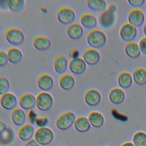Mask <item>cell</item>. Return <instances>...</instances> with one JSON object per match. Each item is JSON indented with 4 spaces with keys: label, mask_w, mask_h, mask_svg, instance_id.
<instances>
[{
    "label": "cell",
    "mask_w": 146,
    "mask_h": 146,
    "mask_svg": "<svg viewBox=\"0 0 146 146\" xmlns=\"http://www.w3.org/2000/svg\"><path fill=\"white\" fill-rule=\"evenodd\" d=\"M88 7L94 11H102L106 7V2L104 0H88L87 1Z\"/></svg>",
    "instance_id": "cell-31"
},
{
    "label": "cell",
    "mask_w": 146,
    "mask_h": 146,
    "mask_svg": "<svg viewBox=\"0 0 146 146\" xmlns=\"http://www.w3.org/2000/svg\"><path fill=\"white\" fill-rule=\"evenodd\" d=\"M134 82L140 86L146 84V70L143 68H136L133 73Z\"/></svg>",
    "instance_id": "cell-29"
},
{
    "label": "cell",
    "mask_w": 146,
    "mask_h": 146,
    "mask_svg": "<svg viewBox=\"0 0 146 146\" xmlns=\"http://www.w3.org/2000/svg\"><path fill=\"white\" fill-rule=\"evenodd\" d=\"M7 128L6 124L2 121L0 120V134L3 133L7 130Z\"/></svg>",
    "instance_id": "cell-41"
},
{
    "label": "cell",
    "mask_w": 146,
    "mask_h": 146,
    "mask_svg": "<svg viewBox=\"0 0 146 146\" xmlns=\"http://www.w3.org/2000/svg\"><path fill=\"white\" fill-rule=\"evenodd\" d=\"M54 79L51 75L47 74H43L39 76L37 79V86L38 88L46 92L51 90L54 87Z\"/></svg>",
    "instance_id": "cell-14"
},
{
    "label": "cell",
    "mask_w": 146,
    "mask_h": 146,
    "mask_svg": "<svg viewBox=\"0 0 146 146\" xmlns=\"http://www.w3.org/2000/svg\"><path fill=\"white\" fill-rule=\"evenodd\" d=\"M117 82L121 88H128L132 84V78L128 72H122L118 76Z\"/></svg>",
    "instance_id": "cell-28"
},
{
    "label": "cell",
    "mask_w": 146,
    "mask_h": 146,
    "mask_svg": "<svg viewBox=\"0 0 146 146\" xmlns=\"http://www.w3.org/2000/svg\"><path fill=\"white\" fill-rule=\"evenodd\" d=\"M143 31H144V33L145 35H146V23H145V25H144V27H143Z\"/></svg>",
    "instance_id": "cell-43"
},
{
    "label": "cell",
    "mask_w": 146,
    "mask_h": 146,
    "mask_svg": "<svg viewBox=\"0 0 146 146\" xmlns=\"http://www.w3.org/2000/svg\"><path fill=\"white\" fill-rule=\"evenodd\" d=\"M10 82L5 76H0V95H3L7 92L10 90Z\"/></svg>",
    "instance_id": "cell-34"
},
{
    "label": "cell",
    "mask_w": 146,
    "mask_h": 146,
    "mask_svg": "<svg viewBox=\"0 0 146 146\" xmlns=\"http://www.w3.org/2000/svg\"><path fill=\"white\" fill-rule=\"evenodd\" d=\"M128 20V23L133 26L136 27L140 26L144 21V13L140 9H133L129 13Z\"/></svg>",
    "instance_id": "cell-12"
},
{
    "label": "cell",
    "mask_w": 146,
    "mask_h": 146,
    "mask_svg": "<svg viewBox=\"0 0 146 146\" xmlns=\"http://www.w3.org/2000/svg\"><path fill=\"white\" fill-rule=\"evenodd\" d=\"M122 146H135V145L133 144H132V143L128 142V143H124Z\"/></svg>",
    "instance_id": "cell-42"
},
{
    "label": "cell",
    "mask_w": 146,
    "mask_h": 146,
    "mask_svg": "<svg viewBox=\"0 0 146 146\" xmlns=\"http://www.w3.org/2000/svg\"><path fill=\"white\" fill-rule=\"evenodd\" d=\"M9 59L7 54L2 51L0 50V67H3L8 64Z\"/></svg>",
    "instance_id": "cell-35"
},
{
    "label": "cell",
    "mask_w": 146,
    "mask_h": 146,
    "mask_svg": "<svg viewBox=\"0 0 146 146\" xmlns=\"http://www.w3.org/2000/svg\"><path fill=\"white\" fill-rule=\"evenodd\" d=\"M48 123V119L46 117H42L37 118L35 124L39 128L45 127V126Z\"/></svg>",
    "instance_id": "cell-36"
},
{
    "label": "cell",
    "mask_w": 146,
    "mask_h": 146,
    "mask_svg": "<svg viewBox=\"0 0 146 146\" xmlns=\"http://www.w3.org/2000/svg\"><path fill=\"white\" fill-rule=\"evenodd\" d=\"M106 41L107 37L105 33L99 29L91 30L87 35V43L95 49L103 47Z\"/></svg>",
    "instance_id": "cell-1"
},
{
    "label": "cell",
    "mask_w": 146,
    "mask_h": 146,
    "mask_svg": "<svg viewBox=\"0 0 146 146\" xmlns=\"http://www.w3.org/2000/svg\"><path fill=\"white\" fill-rule=\"evenodd\" d=\"M137 33L136 27L129 23L123 24L120 29V35L125 41L131 42L136 37Z\"/></svg>",
    "instance_id": "cell-11"
},
{
    "label": "cell",
    "mask_w": 146,
    "mask_h": 146,
    "mask_svg": "<svg viewBox=\"0 0 146 146\" xmlns=\"http://www.w3.org/2000/svg\"><path fill=\"white\" fill-rule=\"evenodd\" d=\"M24 146H39V144L35 139H31L30 140L27 141Z\"/></svg>",
    "instance_id": "cell-40"
},
{
    "label": "cell",
    "mask_w": 146,
    "mask_h": 146,
    "mask_svg": "<svg viewBox=\"0 0 146 146\" xmlns=\"http://www.w3.org/2000/svg\"><path fill=\"white\" fill-rule=\"evenodd\" d=\"M101 100L100 92L95 89L88 90L84 95V101L90 106L94 107L97 106Z\"/></svg>",
    "instance_id": "cell-18"
},
{
    "label": "cell",
    "mask_w": 146,
    "mask_h": 146,
    "mask_svg": "<svg viewBox=\"0 0 146 146\" xmlns=\"http://www.w3.org/2000/svg\"><path fill=\"white\" fill-rule=\"evenodd\" d=\"M56 17L61 24L68 26L74 22L76 15L72 8L68 6H62L58 10Z\"/></svg>",
    "instance_id": "cell-5"
},
{
    "label": "cell",
    "mask_w": 146,
    "mask_h": 146,
    "mask_svg": "<svg viewBox=\"0 0 146 146\" xmlns=\"http://www.w3.org/2000/svg\"><path fill=\"white\" fill-rule=\"evenodd\" d=\"M68 67L67 58L62 55H57L54 61V68L55 71L59 74H64Z\"/></svg>",
    "instance_id": "cell-20"
},
{
    "label": "cell",
    "mask_w": 146,
    "mask_h": 146,
    "mask_svg": "<svg viewBox=\"0 0 146 146\" xmlns=\"http://www.w3.org/2000/svg\"><path fill=\"white\" fill-rule=\"evenodd\" d=\"M5 38L7 42L13 46H19L25 40V35L19 29L11 27L7 29L5 33Z\"/></svg>",
    "instance_id": "cell-3"
},
{
    "label": "cell",
    "mask_w": 146,
    "mask_h": 146,
    "mask_svg": "<svg viewBox=\"0 0 146 146\" xmlns=\"http://www.w3.org/2000/svg\"><path fill=\"white\" fill-rule=\"evenodd\" d=\"M88 119L90 124L94 128L101 127L104 121V119L103 115L96 111L91 112L89 115Z\"/></svg>",
    "instance_id": "cell-27"
},
{
    "label": "cell",
    "mask_w": 146,
    "mask_h": 146,
    "mask_svg": "<svg viewBox=\"0 0 146 146\" xmlns=\"http://www.w3.org/2000/svg\"><path fill=\"white\" fill-rule=\"evenodd\" d=\"M100 55L98 50L93 48L86 49L83 54V59L89 66H94L98 63Z\"/></svg>",
    "instance_id": "cell-13"
},
{
    "label": "cell",
    "mask_w": 146,
    "mask_h": 146,
    "mask_svg": "<svg viewBox=\"0 0 146 146\" xmlns=\"http://www.w3.org/2000/svg\"><path fill=\"white\" fill-rule=\"evenodd\" d=\"M34 128L30 124H25L20 127L18 132L19 139L23 141L30 140L35 134Z\"/></svg>",
    "instance_id": "cell-17"
},
{
    "label": "cell",
    "mask_w": 146,
    "mask_h": 146,
    "mask_svg": "<svg viewBox=\"0 0 146 146\" xmlns=\"http://www.w3.org/2000/svg\"><path fill=\"white\" fill-rule=\"evenodd\" d=\"M116 11V6L114 4H111L107 9L103 11L99 15V22L102 27L108 29L114 24Z\"/></svg>",
    "instance_id": "cell-2"
},
{
    "label": "cell",
    "mask_w": 146,
    "mask_h": 146,
    "mask_svg": "<svg viewBox=\"0 0 146 146\" xmlns=\"http://www.w3.org/2000/svg\"><path fill=\"white\" fill-rule=\"evenodd\" d=\"M34 48L40 51L48 50L51 46V40L45 36H36L33 40Z\"/></svg>",
    "instance_id": "cell-16"
},
{
    "label": "cell",
    "mask_w": 146,
    "mask_h": 146,
    "mask_svg": "<svg viewBox=\"0 0 146 146\" xmlns=\"http://www.w3.org/2000/svg\"><path fill=\"white\" fill-rule=\"evenodd\" d=\"M53 131L49 128L43 127L38 128L35 132L34 139L41 145H47L54 140Z\"/></svg>",
    "instance_id": "cell-4"
},
{
    "label": "cell",
    "mask_w": 146,
    "mask_h": 146,
    "mask_svg": "<svg viewBox=\"0 0 146 146\" xmlns=\"http://www.w3.org/2000/svg\"><path fill=\"white\" fill-rule=\"evenodd\" d=\"M125 51L126 54L131 58H138L141 54V51L139 44L134 42H128L125 46Z\"/></svg>",
    "instance_id": "cell-25"
},
{
    "label": "cell",
    "mask_w": 146,
    "mask_h": 146,
    "mask_svg": "<svg viewBox=\"0 0 146 146\" xmlns=\"http://www.w3.org/2000/svg\"><path fill=\"white\" fill-rule=\"evenodd\" d=\"M53 104V98L47 92H40L36 97V106L41 111H49L52 107Z\"/></svg>",
    "instance_id": "cell-6"
},
{
    "label": "cell",
    "mask_w": 146,
    "mask_h": 146,
    "mask_svg": "<svg viewBox=\"0 0 146 146\" xmlns=\"http://www.w3.org/2000/svg\"><path fill=\"white\" fill-rule=\"evenodd\" d=\"M6 2L9 9L15 13L22 11L25 5L23 0H9Z\"/></svg>",
    "instance_id": "cell-30"
},
{
    "label": "cell",
    "mask_w": 146,
    "mask_h": 146,
    "mask_svg": "<svg viewBox=\"0 0 146 146\" xmlns=\"http://www.w3.org/2000/svg\"><path fill=\"white\" fill-rule=\"evenodd\" d=\"M59 84L62 90L66 91H70L75 85V80L71 74L65 73L60 76Z\"/></svg>",
    "instance_id": "cell-19"
},
{
    "label": "cell",
    "mask_w": 146,
    "mask_h": 146,
    "mask_svg": "<svg viewBox=\"0 0 146 146\" xmlns=\"http://www.w3.org/2000/svg\"><path fill=\"white\" fill-rule=\"evenodd\" d=\"M80 21L81 25L85 28L92 29L97 25V19L91 13H84L82 15Z\"/></svg>",
    "instance_id": "cell-23"
},
{
    "label": "cell",
    "mask_w": 146,
    "mask_h": 146,
    "mask_svg": "<svg viewBox=\"0 0 146 146\" xmlns=\"http://www.w3.org/2000/svg\"><path fill=\"white\" fill-rule=\"evenodd\" d=\"M26 114L20 108H14L11 113V119L13 124L17 126H22L26 121Z\"/></svg>",
    "instance_id": "cell-21"
},
{
    "label": "cell",
    "mask_w": 146,
    "mask_h": 146,
    "mask_svg": "<svg viewBox=\"0 0 146 146\" xmlns=\"http://www.w3.org/2000/svg\"><path fill=\"white\" fill-rule=\"evenodd\" d=\"M128 3L133 6H140L145 2V0H128Z\"/></svg>",
    "instance_id": "cell-39"
},
{
    "label": "cell",
    "mask_w": 146,
    "mask_h": 146,
    "mask_svg": "<svg viewBox=\"0 0 146 146\" xmlns=\"http://www.w3.org/2000/svg\"><path fill=\"white\" fill-rule=\"evenodd\" d=\"M14 139V133L11 130H7L2 133L0 134V144L2 145H6L11 143Z\"/></svg>",
    "instance_id": "cell-33"
},
{
    "label": "cell",
    "mask_w": 146,
    "mask_h": 146,
    "mask_svg": "<svg viewBox=\"0 0 146 146\" xmlns=\"http://www.w3.org/2000/svg\"><path fill=\"white\" fill-rule=\"evenodd\" d=\"M109 98L110 101L115 104L121 103L125 98L124 91L119 88H114L110 92Z\"/></svg>",
    "instance_id": "cell-26"
},
{
    "label": "cell",
    "mask_w": 146,
    "mask_h": 146,
    "mask_svg": "<svg viewBox=\"0 0 146 146\" xmlns=\"http://www.w3.org/2000/svg\"><path fill=\"white\" fill-rule=\"evenodd\" d=\"M18 100L16 96L11 92H7L0 97V105L7 111L13 110L17 105Z\"/></svg>",
    "instance_id": "cell-8"
},
{
    "label": "cell",
    "mask_w": 146,
    "mask_h": 146,
    "mask_svg": "<svg viewBox=\"0 0 146 146\" xmlns=\"http://www.w3.org/2000/svg\"><path fill=\"white\" fill-rule=\"evenodd\" d=\"M68 68L72 74L79 75L86 71L87 65L83 59L78 57L71 59L68 63Z\"/></svg>",
    "instance_id": "cell-9"
},
{
    "label": "cell",
    "mask_w": 146,
    "mask_h": 146,
    "mask_svg": "<svg viewBox=\"0 0 146 146\" xmlns=\"http://www.w3.org/2000/svg\"><path fill=\"white\" fill-rule=\"evenodd\" d=\"M18 103L22 110L30 111L36 106V98L32 94L25 93L19 97Z\"/></svg>",
    "instance_id": "cell-10"
},
{
    "label": "cell",
    "mask_w": 146,
    "mask_h": 146,
    "mask_svg": "<svg viewBox=\"0 0 146 146\" xmlns=\"http://www.w3.org/2000/svg\"><path fill=\"white\" fill-rule=\"evenodd\" d=\"M67 34L72 40H79L83 35V29L79 23L74 22L67 27Z\"/></svg>",
    "instance_id": "cell-15"
},
{
    "label": "cell",
    "mask_w": 146,
    "mask_h": 146,
    "mask_svg": "<svg viewBox=\"0 0 146 146\" xmlns=\"http://www.w3.org/2000/svg\"><path fill=\"white\" fill-rule=\"evenodd\" d=\"M139 47L140 51L146 55V37L143 38L139 42Z\"/></svg>",
    "instance_id": "cell-38"
},
{
    "label": "cell",
    "mask_w": 146,
    "mask_h": 146,
    "mask_svg": "<svg viewBox=\"0 0 146 146\" xmlns=\"http://www.w3.org/2000/svg\"><path fill=\"white\" fill-rule=\"evenodd\" d=\"M37 119V115L35 111L33 110H30L29 112V120L31 124H35V121Z\"/></svg>",
    "instance_id": "cell-37"
},
{
    "label": "cell",
    "mask_w": 146,
    "mask_h": 146,
    "mask_svg": "<svg viewBox=\"0 0 146 146\" xmlns=\"http://www.w3.org/2000/svg\"><path fill=\"white\" fill-rule=\"evenodd\" d=\"M74 113L71 111L66 112L60 115L56 120L57 128L61 131H66L70 129L74 124L76 120Z\"/></svg>",
    "instance_id": "cell-7"
},
{
    "label": "cell",
    "mask_w": 146,
    "mask_h": 146,
    "mask_svg": "<svg viewBox=\"0 0 146 146\" xmlns=\"http://www.w3.org/2000/svg\"><path fill=\"white\" fill-rule=\"evenodd\" d=\"M135 146H146V133L143 132H138L133 137Z\"/></svg>",
    "instance_id": "cell-32"
},
{
    "label": "cell",
    "mask_w": 146,
    "mask_h": 146,
    "mask_svg": "<svg viewBox=\"0 0 146 146\" xmlns=\"http://www.w3.org/2000/svg\"><path fill=\"white\" fill-rule=\"evenodd\" d=\"M74 128L78 132L84 133L90 129L91 124L88 118L84 116H79L75 121Z\"/></svg>",
    "instance_id": "cell-24"
},
{
    "label": "cell",
    "mask_w": 146,
    "mask_h": 146,
    "mask_svg": "<svg viewBox=\"0 0 146 146\" xmlns=\"http://www.w3.org/2000/svg\"><path fill=\"white\" fill-rule=\"evenodd\" d=\"M9 62L14 64L19 63L23 59L22 51L15 47H11L7 51Z\"/></svg>",
    "instance_id": "cell-22"
}]
</instances>
